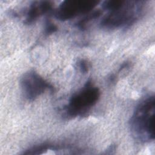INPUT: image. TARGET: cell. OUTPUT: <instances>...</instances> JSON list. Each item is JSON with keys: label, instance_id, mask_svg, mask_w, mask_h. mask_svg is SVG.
Returning <instances> with one entry per match:
<instances>
[{"label": "cell", "instance_id": "6da1fadb", "mask_svg": "<svg viewBox=\"0 0 155 155\" xmlns=\"http://www.w3.org/2000/svg\"><path fill=\"white\" fill-rule=\"evenodd\" d=\"M154 97L143 101L137 109L133 119V126L139 136L151 139L154 137Z\"/></svg>", "mask_w": 155, "mask_h": 155}, {"label": "cell", "instance_id": "7a4b0ae2", "mask_svg": "<svg viewBox=\"0 0 155 155\" xmlns=\"http://www.w3.org/2000/svg\"><path fill=\"white\" fill-rule=\"evenodd\" d=\"M97 2L91 1H68L62 2L58 9L56 15L60 19H69L93 8Z\"/></svg>", "mask_w": 155, "mask_h": 155}, {"label": "cell", "instance_id": "277c9868", "mask_svg": "<svg viewBox=\"0 0 155 155\" xmlns=\"http://www.w3.org/2000/svg\"><path fill=\"white\" fill-rule=\"evenodd\" d=\"M23 84L28 96L31 97L39 94L45 87V82L33 74L24 78Z\"/></svg>", "mask_w": 155, "mask_h": 155}, {"label": "cell", "instance_id": "3957f363", "mask_svg": "<svg viewBox=\"0 0 155 155\" xmlns=\"http://www.w3.org/2000/svg\"><path fill=\"white\" fill-rule=\"evenodd\" d=\"M98 97V91L96 88L84 90L80 94L72 97L70 104V111L71 113H78L86 109L95 102Z\"/></svg>", "mask_w": 155, "mask_h": 155}]
</instances>
